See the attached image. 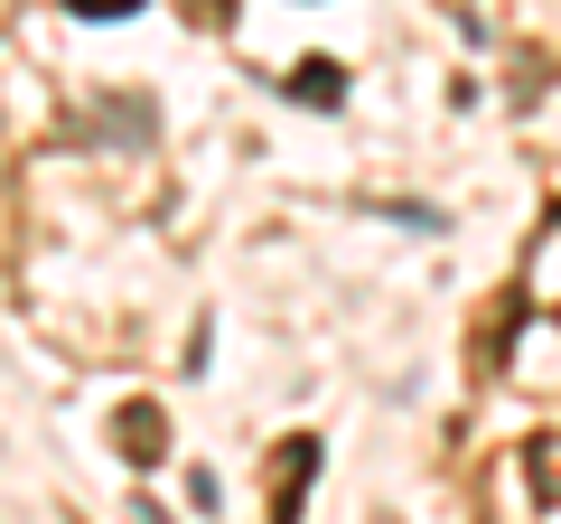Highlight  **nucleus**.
<instances>
[{
    "label": "nucleus",
    "mask_w": 561,
    "mask_h": 524,
    "mask_svg": "<svg viewBox=\"0 0 561 524\" xmlns=\"http://www.w3.org/2000/svg\"><path fill=\"white\" fill-rule=\"evenodd\" d=\"M309 468H319V441H280V487H272V524H300V497H309Z\"/></svg>",
    "instance_id": "1"
},
{
    "label": "nucleus",
    "mask_w": 561,
    "mask_h": 524,
    "mask_svg": "<svg viewBox=\"0 0 561 524\" xmlns=\"http://www.w3.org/2000/svg\"><path fill=\"white\" fill-rule=\"evenodd\" d=\"M113 431H122V459H131V468H150V459H160V412H150V403H131Z\"/></svg>",
    "instance_id": "3"
},
{
    "label": "nucleus",
    "mask_w": 561,
    "mask_h": 524,
    "mask_svg": "<svg viewBox=\"0 0 561 524\" xmlns=\"http://www.w3.org/2000/svg\"><path fill=\"white\" fill-rule=\"evenodd\" d=\"M534 487H542V497H561V441H534Z\"/></svg>",
    "instance_id": "4"
},
{
    "label": "nucleus",
    "mask_w": 561,
    "mask_h": 524,
    "mask_svg": "<svg viewBox=\"0 0 561 524\" xmlns=\"http://www.w3.org/2000/svg\"><path fill=\"white\" fill-rule=\"evenodd\" d=\"M66 10H76V20H131L140 0H66Z\"/></svg>",
    "instance_id": "5"
},
{
    "label": "nucleus",
    "mask_w": 561,
    "mask_h": 524,
    "mask_svg": "<svg viewBox=\"0 0 561 524\" xmlns=\"http://www.w3.org/2000/svg\"><path fill=\"white\" fill-rule=\"evenodd\" d=\"M290 94L328 113V103H346V66H337V57H309V66H290Z\"/></svg>",
    "instance_id": "2"
}]
</instances>
